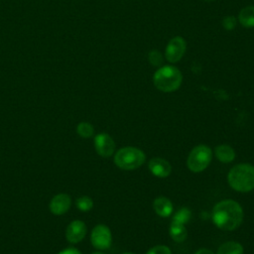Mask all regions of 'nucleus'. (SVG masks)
<instances>
[{"label": "nucleus", "mask_w": 254, "mask_h": 254, "mask_svg": "<svg viewBox=\"0 0 254 254\" xmlns=\"http://www.w3.org/2000/svg\"><path fill=\"white\" fill-rule=\"evenodd\" d=\"M183 81V75L179 68L173 65L160 67L153 75L155 87L163 92H173L177 90Z\"/></svg>", "instance_id": "3"}, {"label": "nucleus", "mask_w": 254, "mask_h": 254, "mask_svg": "<svg viewBox=\"0 0 254 254\" xmlns=\"http://www.w3.org/2000/svg\"><path fill=\"white\" fill-rule=\"evenodd\" d=\"M71 206V198L67 193L61 192L53 196L49 203L50 211L55 215H63L68 211Z\"/></svg>", "instance_id": "10"}, {"label": "nucleus", "mask_w": 254, "mask_h": 254, "mask_svg": "<svg viewBox=\"0 0 254 254\" xmlns=\"http://www.w3.org/2000/svg\"><path fill=\"white\" fill-rule=\"evenodd\" d=\"M87 228L83 221L75 219L68 223L65 229V238L71 244L79 243L86 235Z\"/></svg>", "instance_id": "9"}, {"label": "nucleus", "mask_w": 254, "mask_h": 254, "mask_svg": "<svg viewBox=\"0 0 254 254\" xmlns=\"http://www.w3.org/2000/svg\"><path fill=\"white\" fill-rule=\"evenodd\" d=\"M148 168L151 174L157 178H167L172 173L171 164L160 157L152 158L148 163Z\"/></svg>", "instance_id": "11"}, {"label": "nucleus", "mask_w": 254, "mask_h": 254, "mask_svg": "<svg viewBox=\"0 0 254 254\" xmlns=\"http://www.w3.org/2000/svg\"><path fill=\"white\" fill-rule=\"evenodd\" d=\"M146 254H172V251L166 245H156L150 248Z\"/></svg>", "instance_id": "21"}, {"label": "nucleus", "mask_w": 254, "mask_h": 254, "mask_svg": "<svg viewBox=\"0 0 254 254\" xmlns=\"http://www.w3.org/2000/svg\"><path fill=\"white\" fill-rule=\"evenodd\" d=\"M91 254H105V253H103V252H101V251H96V252H93V253H91Z\"/></svg>", "instance_id": "25"}, {"label": "nucleus", "mask_w": 254, "mask_h": 254, "mask_svg": "<svg viewBox=\"0 0 254 254\" xmlns=\"http://www.w3.org/2000/svg\"><path fill=\"white\" fill-rule=\"evenodd\" d=\"M190 218H191L190 209L188 207H182L173 216V221H177V222L185 224V223L189 222Z\"/></svg>", "instance_id": "19"}, {"label": "nucleus", "mask_w": 254, "mask_h": 254, "mask_svg": "<svg viewBox=\"0 0 254 254\" xmlns=\"http://www.w3.org/2000/svg\"><path fill=\"white\" fill-rule=\"evenodd\" d=\"M76 133L82 138H90L94 134V128L89 122H80L76 126Z\"/></svg>", "instance_id": "18"}, {"label": "nucleus", "mask_w": 254, "mask_h": 254, "mask_svg": "<svg viewBox=\"0 0 254 254\" xmlns=\"http://www.w3.org/2000/svg\"><path fill=\"white\" fill-rule=\"evenodd\" d=\"M114 164L124 171H133L141 167L146 160L145 153L131 146H126L119 149L114 155Z\"/></svg>", "instance_id": "4"}, {"label": "nucleus", "mask_w": 254, "mask_h": 254, "mask_svg": "<svg viewBox=\"0 0 254 254\" xmlns=\"http://www.w3.org/2000/svg\"><path fill=\"white\" fill-rule=\"evenodd\" d=\"M214 155L216 159L221 163H231L235 159L234 149L226 144L218 145L214 149Z\"/></svg>", "instance_id": "13"}, {"label": "nucleus", "mask_w": 254, "mask_h": 254, "mask_svg": "<svg viewBox=\"0 0 254 254\" xmlns=\"http://www.w3.org/2000/svg\"><path fill=\"white\" fill-rule=\"evenodd\" d=\"M186 49H187V44L184 38L179 36L173 38L166 47L165 56L167 61L172 64L179 62L185 55Z\"/></svg>", "instance_id": "8"}, {"label": "nucleus", "mask_w": 254, "mask_h": 254, "mask_svg": "<svg viewBox=\"0 0 254 254\" xmlns=\"http://www.w3.org/2000/svg\"><path fill=\"white\" fill-rule=\"evenodd\" d=\"M212 159L211 149L204 144H200L192 148L187 159V166L192 173H200L204 171Z\"/></svg>", "instance_id": "5"}, {"label": "nucleus", "mask_w": 254, "mask_h": 254, "mask_svg": "<svg viewBox=\"0 0 254 254\" xmlns=\"http://www.w3.org/2000/svg\"><path fill=\"white\" fill-rule=\"evenodd\" d=\"M58 254H81V252L74 247H68V248L63 249Z\"/></svg>", "instance_id": "23"}, {"label": "nucleus", "mask_w": 254, "mask_h": 254, "mask_svg": "<svg viewBox=\"0 0 254 254\" xmlns=\"http://www.w3.org/2000/svg\"><path fill=\"white\" fill-rule=\"evenodd\" d=\"M75 205L78 210L82 212H87L93 207V200L88 195H81L76 198Z\"/></svg>", "instance_id": "17"}, {"label": "nucleus", "mask_w": 254, "mask_h": 254, "mask_svg": "<svg viewBox=\"0 0 254 254\" xmlns=\"http://www.w3.org/2000/svg\"><path fill=\"white\" fill-rule=\"evenodd\" d=\"M115 142L107 133H99L94 137V148L96 153L103 158H109L114 155Z\"/></svg>", "instance_id": "7"}, {"label": "nucleus", "mask_w": 254, "mask_h": 254, "mask_svg": "<svg viewBox=\"0 0 254 254\" xmlns=\"http://www.w3.org/2000/svg\"><path fill=\"white\" fill-rule=\"evenodd\" d=\"M148 59H149V62L152 65H155V66H159L163 64V57H162V54L158 51H151L148 55Z\"/></svg>", "instance_id": "20"}, {"label": "nucleus", "mask_w": 254, "mask_h": 254, "mask_svg": "<svg viewBox=\"0 0 254 254\" xmlns=\"http://www.w3.org/2000/svg\"><path fill=\"white\" fill-rule=\"evenodd\" d=\"M122 254H133V253H129V252H126V253H122Z\"/></svg>", "instance_id": "27"}, {"label": "nucleus", "mask_w": 254, "mask_h": 254, "mask_svg": "<svg viewBox=\"0 0 254 254\" xmlns=\"http://www.w3.org/2000/svg\"><path fill=\"white\" fill-rule=\"evenodd\" d=\"M227 181L231 189L236 191L248 192L254 190V166L248 163L235 165L230 169Z\"/></svg>", "instance_id": "2"}, {"label": "nucleus", "mask_w": 254, "mask_h": 254, "mask_svg": "<svg viewBox=\"0 0 254 254\" xmlns=\"http://www.w3.org/2000/svg\"><path fill=\"white\" fill-rule=\"evenodd\" d=\"M194 254H214V253L207 248H200Z\"/></svg>", "instance_id": "24"}, {"label": "nucleus", "mask_w": 254, "mask_h": 254, "mask_svg": "<svg viewBox=\"0 0 254 254\" xmlns=\"http://www.w3.org/2000/svg\"><path fill=\"white\" fill-rule=\"evenodd\" d=\"M239 23L246 28L254 27V6H247L243 8L238 15Z\"/></svg>", "instance_id": "15"}, {"label": "nucleus", "mask_w": 254, "mask_h": 254, "mask_svg": "<svg viewBox=\"0 0 254 254\" xmlns=\"http://www.w3.org/2000/svg\"><path fill=\"white\" fill-rule=\"evenodd\" d=\"M211 217L216 227L231 231L238 228L242 223L243 209L237 201L223 199L213 206Z\"/></svg>", "instance_id": "1"}, {"label": "nucleus", "mask_w": 254, "mask_h": 254, "mask_svg": "<svg viewBox=\"0 0 254 254\" xmlns=\"http://www.w3.org/2000/svg\"><path fill=\"white\" fill-rule=\"evenodd\" d=\"M169 233L170 236L172 237V239L176 242H184L188 236V230L185 226V224L177 222V221H173L171 222L170 228H169Z\"/></svg>", "instance_id": "14"}, {"label": "nucleus", "mask_w": 254, "mask_h": 254, "mask_svg": "<svg viewBox=\"0 0 254 254\" xmlns=\"http://www.w3.org/2000/svg\"><path fill=\"white\" fill-rule=\"evenodd\" d=\"M90 241L97 250L108 249L112 243V234L109 227L105 224L95 225L90 233Z\"/></svg>", "instance_id": "6"}, {"label": "nucleus", "mask_w": 254, "mask_h": 254, "mask_svg": "<svg viewBox=\"0 0 254 254\" xmlns=\"http://www.w3.org/2000/svg\"><path fill=\"white\" fill-rule=\"evenodd\" d=\"M202 1H205V2H212V1H215V0H202Z\"/></svg>", "instance_id": "26"}, {"label": "nucleus", "mask_w": 254, "mask_h": 254, "mask_svg": "<svg viewBox=\"0 0 254 254\" xmlns=\"http://www.w3.org/2000/svg\"><path fill=\"white\" fill-rule=\"evenodd\" d=\"M222 25L226 30H232L236 26V19L232 16L225 17L222 21Z\"/></svg>", "instance_id": "22"}, {"label": "nucleus", "mask_w": 254, "mask_h": 254, "mask_svg": "<svg viewBox=\"0 0 254 254\" xmlns=\"http://www.w3.org/2000/svg\"><path fill=\"white\" fill-rule=\"evenodd\" d=\"M243 246L236 241H227L222 243L216 254H243Z\"/></svg>", "instance_id": "16"}, {"label": "nucleus", "mask_w": 254, "mask_h": 254, "mask_svg": "<svg viewBox=\"0 0 254 254\" xmlns=\"http://www.w3.org/2000/svg\"><path fill=\"white\" fill-rule=\"evenodd\" d=\"M153 209L161 217H169L173 212L172 201L165 196H158L153 201Z\"/></svg>", "instance_id": "12"}]
</instances>
